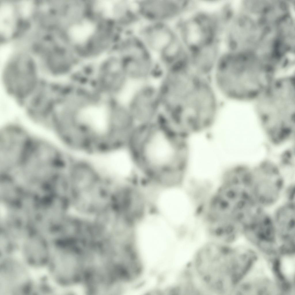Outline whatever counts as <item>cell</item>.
Listing matches in <instances>:
<instances>
[{
	"label": "cell",
	"instance_id": "obj_19",
	"mask_svg": "<svg viewBox=\"0 0 295 295\" xmlns=\"http://www.w3.org/2000/svg\"><path fill=\"white\" fill-rule=\"evenodd\" d=\"M191 7H192V6H191ZM190 10H191V9H190Z\"/></svg>",
	"mask_w": 295,
	"mask_h": 295
},
{
	"label": "cell",
	"instance_id": "obj_3",
	"mask_svg": "<svg viewBox=\"0 0 295 295\" xmlns=\"http://www.w3.org/2000/svg\"><path fill=\"white\" fill-rule=\"evenodd\" d=\"M218 104L211 84L206 79H201L179 106L177 113V120L184 127L204 129L215 120Z\"/></svg>",
	"mask_w": 295,
	"mask_h": 295
},
{
	"label": "cell",
	"instance_id": "obj_4",
	"mask_svg": "<svg viewBox=\"0 0 295 295\" xmlns=\"http://www.w3.org/2000/svg\"><path fill=\"white\" fill-rule=\"evenodd\" d=\"M191 14L180 18L175 29L190 54L216 43L219 36L217 23L210 14L200 10Z\"/></svg>",
	"mask_w": 295,
	"mask_h": 295
},
{
	"label": "cell",
	"instance_id": "obj_14",
	"mask_svg": "<svg viewBox=\"0 0 295 295\" xmlns=\"http://www.w3.org/2000/svg\"><path fill=\"white\" fill-rule=\"evenodd\" d=\"M25 241L23 251L27 261L32 265L44 264L49 258V250L47 243L38 238L29 239Z\"/></svg>",
	"mask_w": 295,
	"mask_h": 295
},
{
	"label": "cell",
	"instance_id": "obj_17",
	"mask_svg": "<svg viewBox=\"0 0 295 295\" xmlns=\"http://www.w3.org/2000/svg\"><path fill=\"white\" fill-rule=\"evenodd\" d=\"M272 275L267 263L262 259L256 260L249 271L246 279L251 280L258 279L271 278Z\"/></svg>",
	"mask_w": 295,
	"mask_h": 295
},
{
	"label": "cell",
	"instance_id": "obj_15",
	"mask_svg": "<svg viewBox=\"0 0 295 295\" xmlns=\"http://www.w3.org/2000/svg\"><path fill=\"white\" fill-rule=\"evenodd\" d=\"M135 122L127 102H117L111 114V123L113 127L118 130H125Z\"/></svg>",
	"mask_w": 295,
	"mask_h": 295
},
{
	"label": "cell",
	"instance_id": "obj_7",
	"mask_svg": "<svg viewBox=\"0 0 295 295\" xmlns=\"http://www.w3.org/2000/svg\"><path fill=\"white\" fill-rule=\"evenodd\" d=\"M127 103L135 122L149 123L162 112L158 84L153 81L138 84Z\"/></svg>",
	"mask_w": 295,
	"mask_h": 295
},
{
	"label": "cell",
	"instance_id": "obj_10",
	"mask_svg": "<svg viewBox=\"0 0 295 295\" xmlns=\"http://www.w3.org/2000/svg\"><path fill=\"white\" fill-rule=\"evenodd\" d=\"M138 16L148 22L167 23L185 14L188 8L186 1L149 0L135 3Z\"/></svg>",
	"mask_w": 295,
	"mask_h": 295
},
{
	"label": "cell",
	"instance_id": "obj_5",
	"mask_svg": "<svg viewBox=\"0 0 295 295\" xmlns=\"http://www.w3.org/2000/svg\"><path fill=\"white\" fill-rule=\"evenodd\" d=\"M286 186L279 169L269 161L251 170V193L255 202L267 209L277 205L283 197Z\"/></svg>",
	"mask_w": 295,
	"mask_h": 295
},
{
	"label": "cell",
	"instance_id": "obj_1",
	"mask_svg": "<svg viewBox=\"0 0 295 295\" xmlns=\"http://www.w3.org/2000/svg\"><path fill=\"white\" fill-rule=\"evenodd\" d=\"M274 71L265 62L226 53L213 72L215 86L225 96L248 100L258 98L270 86Z\"/></svg>",
	"mask_w": 295,
	"mask_h": 295
},
{
	"label": "cell",
	"instance_id": "obj_6",
	"mask_svg": "<svg viewBox=\"0 0 295 295\" xmlns=\"http://www.w3.org/2000/svg\"><path fill=\"white\" fill-rule=\"evenodd\" d=\"M22 129L8 126L2 129L0 136V168L3 171L19 168L31 143Z\"/></svg>",
	"mask_w": 295,
	"mask_h": 295
},
{
	"label": "cell",
	"instance_id": "obj_13",
	"mask_svg": "<svg viewBox=\"0 0 295 295\" xmlns=\"http://www.w3.org/2000/svg\"><path fill=\"white\" fill-rule=\"evenodd\" d=\"M159 206L164 215L174 222L180 221L183 213V203L180 194L173 190H167L160 196Z\"/></svg>",
	"mask_w": 295,
	"mask_h": 295
},
{
	"label": "cell",
	"instance_id": "obj_18",
	"mask_svg": "<svg viewBox=\"0 0 295 295\" xmlns=\"http://www.w3.org/2000/svg\"><path fill=\"white\" fill-rule=\"evenodd\" d=\"M281 272L286 277L292 278L295 273L294 256H288L283 257L281 261Z\"/></svg>",
	"mask_w": 295,
	"mask_h": 295
},
{
	"label": "cell",
	"instance_id": "obj_12",
	"mask_svg": "<svg viewBox=\"0 0 295 295\" xmlns=\"http://www.w3.org/2000/svg\"><path fill=\"white\" fill-rule=\"evenodd\" d=\"M139 37L150 51L158 55L177 36L175 29L167 23L148 22L141 30Z\"/></svg>",
	"mask_w": 295,
	"mask_h": 295
},
{
	"label": "cell",
	"instance_id": "obj_16",
	"mask_svg": "<svg viewBox=\"0 0 295 295\" xmlns=\"http://www.w3.org/2000/svg\"><path fill=\"white\" fill-rule=\"evenodd\" d=\"M94 30L92 23L88 21H83L72 27L70 32V36L74 41L82 43L90 37Z\"/></svg>",
	"mask_w": 295,
	"mask_h": 295
},
{
	"label": "cell",
	"instance_id": "obj_8",
	"mask_svg": "<svg viewBox=\"0 0 295 295\" xmlns=\"http://www.w3.org/2000/svg\"><path fill=\"white\" fill-rule=\"evenodd\" d=\"M5 86L10 93L16 97H26L34 90L37 83L36 68L30 61L14 62L5 68L3 73Z\"/></svg>",
	"mask_w": 295,
	"mask_h": 295
},
{
	"label": "cell",
	"instance_id": "obj_11",
	"mask_svg": "<svg viewBox=\"0 0 295 295\" xmlns=\"http://www.w3.org/2000/svg\"><path fill=\"white\" fill-rule=\"evenodd\" d=\"M125 71L130 82L138 84L153 81L159 72L150 52L134 50L125 52L121 58Z\"/></svg>",
	"mask_w": 295,
	"mask_h": 295
},
{
	"label": "cell",
	"instance_id": "obj_9",
	"mask_svg": "<svg viewBox=\"0 0 295 295\" xmlns=\"http://www.w3.org/2000/svg\"><path fill=\"white\" fill-rule=\"evenodd\" d=\"M58 152L53 145L47 142L32 143L19 168L27 175L39 176L49 174L56 167Z\"/></svg>",
	"mask_w": 295,
	"mask_h": 295
},
{
	"label": "cell",
	"instance_id": "obj_2",
	"mask_svg": "<svg viewBox=\"0 0 295 295\" xmlns=\"http://www.w3.org/2000/svg\"><path fill=\"white\" fill-rule=\"evenodd\" d=\"M258 98L257 112L269 138L281 139L291 135L295 107L293 77L273 82Z\"/></svg>",
	"mask_w": 295,
	"mask_h": 295
}]
</instances>
